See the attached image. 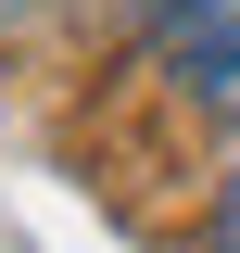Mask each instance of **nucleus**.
Returning <instances> with one entry per match:
<instances>
[{
  "instance_id": "1",
  "label": "nucleus",
  "mask_w": 240,
  "mask_h": 253,
  "mask_svg": "<svg viewBox=\"0 0 240 253\" xmlns=\"http://www.w3.org/2000/svg\"><path fill=\"white\" fill-rule=\"evenodd\" d=\"M215 253H240V190H228V215H215Z\"/></svg>"
},
{
  "instance_id": "2",
  "label": "nucleus",
  "mask_w": 240,
  "mask_h": 253,
  "mask_svg": "<svg viewBox=\"0 0 240 253\" xmlns=\"http://www.w3.org/2000/svg\"><path fill=\"white\" fill-rule=\"evenodd\" d=\"M13 13H26V0H0V26H13Z\"/></svg>"
}]
</instances>
